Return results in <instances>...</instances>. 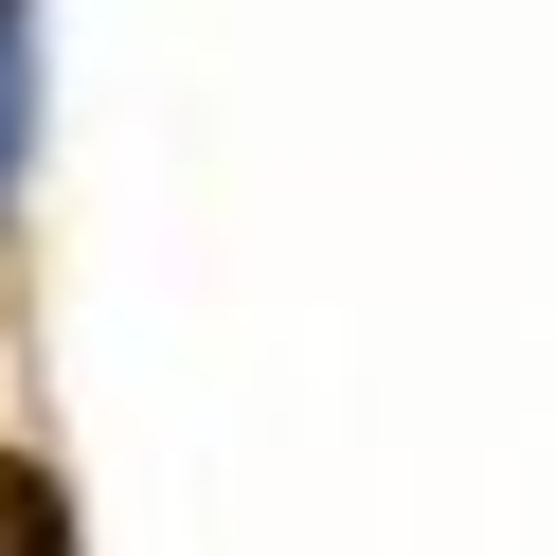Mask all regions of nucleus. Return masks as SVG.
I'll list each match as a JSON object with an SVG mask.
<instances>
[{
  "label": "nucleus",
  "instance_id": "f257e3e1",
  "mask_svg": "<svg viewBox=\"0 0 556 556\" xmlns=\"http://www.w3.org/2000/svg\"><path fill=\"white\" fill-rule=\"evenodd\" d=\"M0 556H73V539H54V484H37V467H0Z\"/></svg>",
  "mask_w": 556,
  "mask_h": 556
},
{
  "label": "nucleus",
  "instance_id": "f03ea898",
  "mask_svg": "<svg viewBox=\"0 0 556 556\" xmlns=\"http://www.w3.org/2000/svg\"><path fill=\"white\" fill-rule=\"evenodd\" d=\"M0 144H18V0H0Z\"/></svg>",
  "mask_w": 556,
  "mask_h": 556
}]
</instances>
